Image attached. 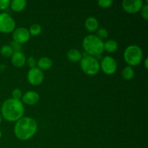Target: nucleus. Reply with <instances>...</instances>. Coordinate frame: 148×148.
I'll return each instance as SVG.
<instances>
[{
	"mask_svg": "<svg viewBox=\"0 0 148 148\" xmlns=\"http://www.w3.org/2000/svg\"><path fill=\"white\" fill-rule=\"evenodd\" d=\"M37 130L38 124L36 120L30 117H22L16 121L14 132L17 139L25 141L33 137Z\"/></svg>",
	"mask_w": 148,
	"mask_h": 148,
	"instance_id": "f257e3e1",
	"label": "nucleus"
},
{
	"mask_svg": "<svg viewBox=\"0 0 148 148\" xmlns=\"http://www.w3.org/2000/svg\"><path fill=\"white\" fill-rule=\"evenodd\" d=\"M1 117L8 121H17L23 117L25 108L20 101L9 98L3 102L1 107Z\"/></svg>",
	"mask_w": 148,
	"mask_h": 148,
	"instance_id": "f03ea898",
	"label": "nucleus"
},
{
	"mask_svg": "<svg viewBox=\"0 0 148 148\" xmlns=\"http://www.w3.org/2000/svg\"><path fill=\"white\" fill-rule=\"evenodd\" d=\"M103 41L96 35L87 36L82 41V46L87 54L92 56H100L103 52Z\"/></svg>",
	"mask_w": 148,
	"mask_h": 148,
	"instance_id": "7ed1b4c3",
	"label": "nucleus"
},
{
	"mask_svg": "<svg viewBox=\"0 0 148 148\" xmlns=\"http://www.w3.org/2000/svg\"><path fill=\"white\" fill-rule=\"evenodd\" d=\"M143 52L141 48L137 45L127 46L124 52V59L130 66L139 65L142 62Z\"/></svg>",
	"mask_w": 148,
	"mask_h": 148,
	"instance_id": "20e7f679",
	"label": "nucleus"
},
{
	"mask_svg": "<svg viewBox=\"0 0 148 148\" xmlns=\"http://www.w3.org/2000/svg\"><path fill=\"white\" fill-rule=\"evenodd\" d=\"M80 67L85 74L94 76L99 72L100 63L95 57L86 54L80 60Z\"/></svg>",
	"mask_w": 148,
	"mask_h": 148,
	"instance_id": "39448f33",
	"label": "nucleus"
},
{
	"mask_svg": "<svg viewBox=\"0 0 148 148\" xmlns=\"http://www.w3.org/2000/svg\"><path fill=\"white\" fill-rule=\"evenodd\" d=\"M16 23L14 19L6 12L0 13V32L10 33L15 29Z\"/></svg>",
	"mask_w": 148,
	"mask_h": 148,
	"instance_id": "423d86ee",
	"label": "nucleus"
},
{
	"mask_svg": "<svg viewBox=\"0 0 148 148\" xmlns=\"http://www.w3.org/2000/svg\"><path fill=\"white\" fill-rule=\"evenodd\" d=\"M100 69L108 75H113L117 69V63L115 59L111 56L103 57L100 63Z\"/></svg>",
	"mask_w": 148,
	"mask_h": 148,
	"instance_id": "0eeeda50",
	"label": "nucleus"
},
{
	"mask_svg": "<svg viewBox=\"0 0 148 148\" xmlns=\"http://www.w3.org/2000/svg\"><path fill=\"white\" fill-rule=\"evenodd\" d=\"M27 81L32 85H39L43 82L44 79V75L43 71L40 70L37 66L30 69L27 75Z\"/></svg>",
	"mask_w": 148,
	"mask_h": 148,
	"instance_id": "6e6552de",
	"label": "nucleus"
},
{
	"mask_svg": "<svg viewBox=\"0 0 148 148\" xmlns=\"http://www.w3.org/2000/svg\"><path fill=\"white\" fill-rule=\"evenodd\" d=\"M143 6L142 0H124L122 1V7L126 12L129 14H135L140 11Z\"/></svg>",
	"mask_w": 148,
	"mask_h": 148,
	"instance_id": "1a4fd4ad",
	"label": "nucleus"
},
{
	"mask_svg": "<svg viewBox=\"0 0 148 148\" xmlns=\"http://www.w3.org/2000/svg\"><path fill=\"white\" fill-rule=\"evenodd\" d=\"M30 35L28 30L24 27L14 29L12 33L13 41L16 42L19 44H23V43L27 42L30 39Z\"/></svg>",
	"mask_w": 148,
	"mask_h": 148,
	"instance_id": "9d476101",
	"label": "nucleus"
},
{
	"mask_svg": "<svg viewBox=\"0 0 148 148\" xmlns=\"http://www.w3.org/2000/svg\"><path fill=\"white\" fill-rule=\"evenodd\" d=\"M40 99L38 93L36 91L30 90L26 92L22 97V101L25 104L28 106H33L37 103Z\"/></svg>",
	"mask_w": 148,
	"mask_h": 148,
	"instance_id": "9b49d317",
	"label": "nucleus"
},
{
	"mask_svg": "<svg viewBox=\"0 0 148 148\" xmlns=\"http://www.w3.org/2000/svg\"><path fill=\"white\" fill-rule=\"evenodd\" d=\"M12 63L16 67H22L26 63V57L21 51L15 52L11 56Z\"/></svg>",
	"mask_w": 148,
	"mask_h": 148,
	"instance_id": "f8f14e48",
	"label": "nucleus"
},
{
	"mask_svg": "<svg viewBox=\"0 0 148 148\" xmlns=\"http://www.w3.org/2000/svg\"><path fill=\"white\" fill-rule=\"evenodd\" d=\"M85 26L88 31L91 32V33L97 31L98 29V20L94 17H88L85 20Z\"/></svg>",
	"mask_w": 148,
	"mask_h": 148,
	"instance_id": "ddd939ff",
	"label": "nucleus"
},
{
	"mask_svg": "<svg viewBox=\"0 0 148 148\" xmlns=\"http://www.w3.org/2000/svg\"><path fill=\"white\" fill-rule=\"evenodd\" d=\"M27 5L25 0H12L10 1V7L14 12H20L23 11Z\"/></svg>",
	"mask_w": 148,
	"mask_h": 148,
	"instance_id": "4468645a",
	"label": "nucleus"
},
{
	"mask_svg": "<svg viewBox=\"0 0 148 148\" xmlns=\"http://www.w3.org/2000/svg\"><path fill=\"white\" fill-rule=\"evenodd\" d=\"M52 61L48 57H41L37 62V67L40 70L46 71L50 69L52 66Z\"/></svg>",
	"mask_w": 148,
	"mask_h": 148,
	"instance_id": "2eb2a0df",
	"label": "nucleus"
},
{
	"mask_svg": "<svg viewBox=\"0 0 148 148\" xmlns=\"http://www.w3.org/2000/svg\"><path fill=\"white\" fill-rule=\"evenodd\" d=\"M66 56H67V59L72 62H80L82 58V55L80 53V51L75 49H70L67 52Z\"/></svg>",
	"mask_w": 148,
	"mask_h": 148,
	"instance_id": "dca6fc26",
	"label": "nucleus"
},
{
	"mask_svg": "<svg viewBox=\"0 0 148 148\" xmlns=\"http://www.w3.org/2000/svg\"><path fill=\"white\" fill-rule=\"evenodd\" d=\"M118 43L116 40L111 39L104 43L103 49L108 53H114V52L116 51V50L118 49Z\"/></svg>",
	"mask_w": 148,
	"mask_h": 148,
	"instance_id": "f3484780",
	"label": "nucleus"
},
{
	"mask_svg": "<svg viewBox=\"0 0 148 148\" xmlns=\"http://www.w3.org/2000/svg\"><path fill=\"white\" fill-rule=\"evenodd\" d=\"M135 72L133 68L130 66H127L122 70V77L126 80H130L134 77Z\"/></svg>",
	"mask_w": 148,
	"mask_h": 148,
	"instance_id": "a211bd4d",
	"label": "nucleus"
},
{
	"mask_svg": "<svg viewBox=\"0 0 148 148\" xmlns=\"http://www.w3.org/2000/svg\"><path fill=\"white\" fill-rule=\"evenodd\" d=\"M0 53L4 57H11L12 56V54L14 53L12 49L10 47V45H4L0 49Z\"/></svg>",
	"mask_w": 148,
	"mask_h": 148,
	"instance_id": "6ab92c4d",
	"label": "nucleus"
},
{
	"mask_svg": "<svg viewBox=\"0 0 148 148\" xmlns=\"http://www.w3.org/2000/svg\"><path fill=\"white\" fill-rule=\"evenodd\" d=\"M42 28L40 27V25L37 24V23H35V24H33L29 28V33H30V36H37L38 35L40 34L41 33Z\"/></svg>",
	"mask_w": 148,
	"mask_h": 148,
	"instance_id": "aec40b11",
	"label": "nucleus"
},
{
	"mask_svg": "<svg viewBox=\"0 0 148 148\" xmlns=\"http://www.w3.org/2000/svg\"><path fill=\"white\" fill-rule=\"evenodd\" d=\"M12 99L16 100V101H20L23 97V92L22 90L19 88H15L13 90L12 92Z\"/></svg>",
	"mask_w": 148,
	"mask_h": 148,
	"instance_id": "412c9836",
	"label": "nucleus"
},
{
	"mask_svg": "<svg viewBox=\"0 0 148 148\" xmlns=\"http://www.w3.org/2000/svg\"><path fill=\"white\" fill-rule=\"evenodd\" d=\"M97 34H98L97 36L102 40V39L106 38L108 37V33L106 29L104 28V27H101V28H98V30H97Z\"/></svg>",
	"mask_w": 148,
	"mask_h": 148,
	"instance_id": "4be33fe9",
	"label": "nucleus"
},
{
	"mask_svg": "<svg viewBox=\"0 0 148 148\" xmlns=\"http://www.w3.org/2000/svg\"><path fill=\"white\" fill-rule=\"evenodd\" d=\"M113 2L112 0H100L98 4L102 8H108L112 5Z\"/></svg>",
	"mask_w": 148,
	"mask_h": 148,
	"instance_id": "5701e85b",
	"label": "nucleus"
},
{
	"mask_svg": "<svg viewBox=\"0 0 148 148\" xmlns=\"http://www.w3.org/2000/svg\"><path fill=\"white\" fill-rule=\"evenodd\" d=\"M140 13L143 19L145 20H148V4H143V7L140 10Z\"/></svg>",
	"mask_w": 148,
	"mask_h": 148,
	"instance_id": "b1692460",
	"label": "nucleus"
},
{
	"mask_svg": "<svg viewBox=\"0 0 148 148\" xmlns=\"http://www.w3.org/2000/svg\"><path fill=\"white\" fill-rule=\"evenodd\" d=\"M10 0H0V10L4 11L6 10L10 6Z\"/></svg>",
	"mask_w": 148,
	"mask_h": 148,
	"instance_id": "393cba45",
	"label": "nucleus"
},
{
	"mask_svg": "<svg viewBox=\"0 0 148 148\" xmlns=\"http://www.w3.org/2000/svg\"><path fill=\"white\" fill-rule=\"evenodd\" d=\"M10 47L12 48V51L14 53H15V52L21 51V49H22L21 44H19V43L13 41V42H12L11 44H10Z\"/></svg>",
	"mask_w": 148,
	"mask_h": 148,
	"instance_id": "a878e982",
	"label": "nucleus"
},
{
	"mask_svg": "<svg viewBox=\"0 0 148 148\" xmlns=\"http://www.w3.org/2000/svg\"><path fill=\"white\" fill-rule=\"evenodd\" d=\"M26 62H27V65H28V66L30 69L33 67H36V66L37 65V62H36V59L34 57H33V56H30V57L27 58Z\"/></svg>",
	"mask_w": 148,
	"mask_h": 148,
	"instance_id": "bb28decb",
	"label": "nucleus"
},
{
	"mask_svg": "<svg viewBox=\"0 0 148 148\" xmlns=\"http://www.w3.org/2000/svg\"><path fill=\"white\" fill-rule=\"evenodd\" d=\"M147 62H148V59H147V58H146L145 60V62H144L145 67L146 69H147V68H148V63H147Z\"/></svg>",
	"mask_w": 148,
	"mask_h": 148,
	"instance_id": "cd10ccee",
	"label": "nucleus"
},
{
	"mask_svg": "<svg viewBox=\"0 0 148 148\" xmlns=\"http://www.w3.org/2000/svg\"><path fill=\"white\" fill-rule=\"evenodd\" d=\"M1 121H2V117H1V115L0 114V124H1Z\"/></svg>",
	"mask_w": 148,
	"mask_h": 148,
	"instance_id": "c85d7f7f",
	"label": "nucleus"
},
{
	"mask_svg": "<svg viewBox=\"0 0 148 148\" xmlns=\"http://www.w3.org/2000/svg\"><path fill=\"white\" fill-rule=\"evenodd\" d=\"M1 135H2V134H1V130H0V138L1 137Z\"/></svg>",
	"mask_w": 148,
	"mask_h": 148,
	"instance_id": "c756f323",
	"label": "nucleus"
}]
</instances>
